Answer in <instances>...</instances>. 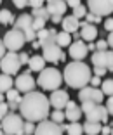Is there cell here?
I'll list each match as a JSON object with an SVG mask.
<instances>
[{
    "label": "cell",
    "mask_w": 113,
    "mask_h": 135,
    "mask_svg": "<svg viewBox=\"0 0 113 135\" xmlns=\"http://www.w3.org/2000/svg\"><path fill=\"white\" fill-rule=\"evenodd\" d=\"M61 26H63V31H66V33H75V31H78V28H80V19H77V17L73 16H65L63 17V23H61Z\"/></svg>",
    "instance_id": "cell-21"
},
{
    "label": "cell",
    "mask_w": 113,
    "mask_h": 135,
    "mask_svg": "<svg viewBox=\"0 0 113 135\" xmlns=\"http://www.w3.org/2000/svg\"><path fill=\"white\" fill-rule=\"evenodd\" d=\"M45 2H47V0H45Z\"/></svg>",
    "instance_id": "cell-61"
},
{
    "label": "cell",
    "mask_w": 113,
    "mask_h": 135,
    "mask_svg": "<svg viewBox=\"0 0 113 135\" xmlns=\"http://www.w3.org/2000/svg\"><path fill=\"white\" fill-rule=\"evenodd\" d=\"M49 102H51V106H52L54 109H65L66 104L70 102L68 92H66V90H61V88L54 90L52 94H51V97H49Z\"/></svg>",
    "instance_id": "cell-15"
},
{
    "label": "cell",
    "mask_w": 113,
    "mask_h": 135,
    "mask_svg": "<svg viewBox=\"0 0 113 135\" xmlns=\"http://www.w3.org/2000/svg\"><path fill=\"white\" fill-rule=\"evenodd\" d=\"M16 23V17L9 9H2L0 11V24L2 26H9V24H14Z\"/></svg>",
    "instance_id": "cell-24"
},
{
    "label": "cell",
    "mask_w": 113,
    "mask_h": 135,
    "mask_svg": "<svg viewBox=\"0 0 113 135\" xmlns=\"http://www.w3.org/2000/svg\"><path fill=\"white\" fill-rule=\"evenodd\" d=\"M110 133H111V127H108V125H106V127L101 128V135H110Z\"/></svg>",
    "instance_id": "cell-49"
},
{
    "label": "cell",
    "mask_w": 113,
    "mask_h": 135,
    "mask_svg": "<svg viewBox=\"0 0 113 135\" xmlns=\"http://www.w3.org/2000/svg\"><path fill=\"white\" fill-rule=\"evenodd\" d=\"M73 38L78 40V38H82V36H80V33H78V31H75V33H73Z\"/></svg>",
    "instance_id": "cell-54"
},
{
    "label": "cell",
    "mask_w": 113,
    "mask_h": 135,
    "mask_svg": "<svg viewBox=\"0 0 113 135\" xmlns=\"http://www.w3.org/2000/svg\"><path fill=\"white\" fill-rule=\"evenodd\" d=\"M110 135H113V125H111V133H110Z\"/></svg>",
    "instance_id": "cell-57"
},
{
    "label": "cell",
    "mask_w": 113,
    "mask_h": 135,
    "mask_svg": "<svg viewBox=\"0 0 113 135\" xmlns=\"http://www.w3.org/2000/svg\"><path fill=\"white\" fill-rule=\"evenodd\" d=\"M0 123H2V116H0Z\"/></svg>",
    "instance_id": "cell-58"
},
{
    "label": "cell",
    "mask_w": 113,
    "mask_h": 135,
    "mask_svg": "<svg viewBox=\"0 0 113 135\" xmlns=\"http://www.w3.org/2000/svg\"><path fill=\"white\" fill-rule=\"evenodd\" d=\"M9 104V111L11 113H16L17 109H19V102H14V100H7Z\"/></svg>",
    "instance_id": "cell-40"
},
{
    "label": "cell",
    "mask_w": 113,
    "mask_h": 135,
    "mask_svg": "<svg viewBox=\"0 0 113 135\" xmlns=\"http://www.w3.org/2000/svg\"><path fill=\"white\" fill-rule=\"evenodd\" d=\"M4 99H5V95H4V94H0V102H5Z\"/></svg>",
    "instance_id": "cell-55"
},
{
    "label": "cell",
    "mask_w": 113,
    "mask_h": 135,
    "mask_svg": "<svg viewBox=\"0 0 113 135\" xmlns=\"http://www.w3.org/2000/svg\"><path fill=\"white\" fill-rule=\"evenodd\" d=\"M33 135H63L59 123H54L52 119H44L37 125Z\"/></svg>",
    "instance_id": "cell-13"
},
{
    "label": "cell",
    "mask_w": 113,
    "mask_h": 135,
    "mask_svg": "<svg viewBox=\"0 0 113 135\" xmlns=\"http://www.w3.org/2000/svg\"><path fill=\"white\" fill-rule=\"evenodd\" d=\"M31 47L33 49H40L42 45H40V42H38V40H33V42H31Z\"/></svg>",
    "instance_id": "cell-52"
},
{
    "label": "cell",
    "mask_w": 113,
    "mask_h": 135,
    "mask_svg": "<svg viewBox=\"0 0 113 135\" xmlns=\"http://www.w3.org/2000/svg\"><path fill=\"white\" fill-rule=\"evenodd\" d=\"M87 45H85L84 40H75L73 44H70V52L68 56L71 57L73 61H84L87 57Z\"/></svg>",
    "instance_id": "cell-14"
},
{
    "label": "cell",
    "mask_w": 113,
    "mask_h": 135,
    "mask_svg": "<svg viewBox=\"0 0 113 135\" xmlns=\"http://www.w3.org/2000/svg\"><path fill=\"white\" fill-rule=\"evenodd\" d=\"M96 50H108V42L106 40H97Z\"/></svg>",
    "instance_id": "cell-37"
},
{
    "label": "cell",
    "mask_w": 113,
    "mask_h": 135,
    "mask_svg": "<svg viewBox=\"0 0 113 135\" xmlns=\"http://www.w3.org/2000/svg\"><path fill=\"white\" fill-rule=\"evenodd\" d=\"M44 2H45V0H30L28 5L31 9H38V7H44Z\"/></svg>",
    "instance_id": "cell-38"
},
{
    "label": "cell",
    "mask_w": 113,
    "mask_h": 135,
    "mask_svg": "<svg viewBox=\"0 0 113 135\" xmlns=\"http://www.w3.org/2000/svg\"><path fill=\"white\" fill-rule=\"evenodd\" d=\"M92 64L94 68H108L110 61V50H96L92 52Z\"/></svg>",
    "instance_id": "cell-20"
},
{
    "label": "cell",
    "mask_w": 113,
    "mask_h": 135,
    "mask_svg": "<svg viewBox=\"0 0 113 135\" xmlns=\"http://www.w3.org/2000/svg\"><path fill=\"white\" fill-rule=\"evenodd\" d=\"M0 4H2V0H0Z\"/></svg>",
    "instance_id": "cell-59"
},
{
    "label": "cell",
    "mask_w": 113,
    "mask_h": 135,
    "mask_svg": "<svg viewBox=\"0 0 113 135\" xmlns=\"http://www.w3.org/2000/svg\"><path fill=\"white\" fill-rule=\"evenodd\" d=\"M23 66L19 61V54H16V52H9L5 54L4 57H2V61H0V69H2V73H5V75H17V71H19V68Z\"/></svg>",
    "instance_id": "cell-8"
},
{
    "label": "cell",
    "mask_w": 113,
    "mask_h": 135,
    "mask_svg": "<svg viewBox=\"0 0 113 135\" xmlns=\"http://www.w3.org/2000/svg\"><path fill=\"white\" fill-rule=\"evenodd\" d=\"M31 16H33V19H44V21H49V19H51V14H49L47 7L31 9Z\"/></svg>",
    "instance_id": "cell-27"
},
{
    "label": "cell",
    "mask_w": 113,
    "mask_h": 135,
    "mask_svg": "<svg viewBox=\"0 0 113 135\" xmlns=\"http://www.w3.org/2000/svg\"><path fill=\"white\" fill-rule=\"evenodd\" d=\"M9 104H7V100L5 102H0V116H2V119H4V116H7L9 114Z\"/></svg>",
    "instance_id": "cell-36"
},
{
    "label": "cell",
    "mask_w": 113,
    "mask_h": 135,
    "mask_svg": "<svg viewBox=\"0 0 113 135\" xmlns=\"http://www.w3.org/2000/svg\"><path fill=\"white\" fill-rule=\"evenodd\" d=\"M99 85H101V76L94 75L92 78H91V87H99Z\"/></svg>",
    "instance_id": "cell-44"
},
{
    "label": "cell",
    "mask_w": 113,
    "mask_h": 135,
    "mask_svg": "<svg viewBox=\"0 0 113 135\" xmlns=\"http://www.w3.org/2000/svg\"><path fill=\"white\" fill-rule=\"evenodd\" d=\"M28 69H30V73L31 71H35V73L44 71L45 69V59L42 56H31L28 61Z\"/></svg>",
    "instance_id": "cell-22"
},
{
    "label": "cell",
    "mask_w": 113,
    "mask_h": 135,
    "mask_svg": "<svg viewBox=\"0 0 113 135\" xmlns=\"http://www.w3.org/2000/svg\"><path fill=\"white\" fill-rule=\"evenodd\" d=\"M45 23H47V21H44V19H33V28H35V31L38 33L40 30H44Z\"/></svg>",
    "instance_id": "cell-35"
},
{
    "label": "cell",
    "mask_w": 113,
    "mask_h": 135,
    "mask_svg": "<svg viewBox=\"0 0 113 135\" xmlns=\"http://www.w3.org/2000/svg\"><path fill=\"white\" fill-rule=\"evenodd\" d=\"M106 42H108V47L113 49V31H110V35H108V38H106Z\"/></svg>",
    "instance_id": "cell-50"
},
{
    "label": "cell",
    "mask_w": 113,
    "mask_h": 135,
    "mask_svg": "<svg viewBox=\"0 0 113 135\" xmlns=\"http://www.w3.org/2000/svg\"><path fill=\"white\" fill-rule=\"evenodd\" d=\"M101 123H92V121H85L84 123V132L87 135H97L101 133Z\"/></svg>",
    "instance_id": "cell-25"
},
{
    "label": "cell",
    "mask_w": 113,
    "mask_h": 135,
    "mask_svg": "<svg viewBox=\"0 0 113 135\" xmlns=\"http://www.w3.org/2000/svg\"><path fill=\"white\" fill-rule=\"evenodd\" d=\"M42 57H44L47 62H65L66 61V54H63L61 47L57 44H49L42 47Z\"/></svg>",
    "instance_id": "cell-11"
},
{
    "label": "cell",
    "mask_w": 113,
    "mask_h": 135,
    "mask_svg": "<svg viewBox=\"0 0 113 135\" xmlns=\"http://www.w3.org/2000/svg\"><path fill=\"white\" fill-rule=\"evenodd\" d=\"M106 109H108V114L113 116V95L108 97V100H106Z\"/></svg>",
    "instance_id": "cell-41"
},
{
    "label": "cell",
    "mask_w": 113,
    "mask_h": 135,
    "mask_svg": "<svg viewBox=\"0 0 113 135\" xmlns=\"http://www.w3.org/2000/svg\"><path fill=\"white\" fill-rule=\"evenodd\" d=\"M24 118L17 113H9L7 116H4L0 128L4 130V133L7 135H23L24 133Z\"/></svg>",
    "instance_id": "cell-5"
},
{
    "label": "cell",
    "mask_w": 113,
    "mask_h": 135,
    "mask_svg": "<svg viewBox=\"0 0 113 135\" xmlns=\"http://www.w3.org/2000/svg\"><path fill=\"white\" fill-rule=\"evenodd\" d=\"M4 135H7V133H4Z\"/></svg>",
    "instance_id": "cell-60"
},
{
    "label": "cell",
    "mask_w": 113,
    "mask_h": 135,
    "mask_svg": "<svg viewBox=\"0 0 113 135\" xmlns=\"http://www.w3.org/2000/svg\"><path fill=\"white\" fill-rule=\"evenodd\" d=\"M26 44V36H24L23 31L19 30H9L7 33L4 35V45L9 52H17L23 49V45Z\"/></svg>",
    "instance_id": "cell-6"
},
{
    "label": "cell",
    "mask_w": 113,
    "mask_h": 135,
    "mask_svg": "<svg viewBox=\"0 0 113 135\" xmlns=\"http://www.w3.org/2000/svg\"><path fill=\"white\" fill-rule=\"evenodd\" d=\"M80 36L82 40H87V44L89 42H94L97 38V28L96 24H91L87 21H82L80 23Z\"/></svg>",
    "instance_id": "cell-16"
},
{
    "label": "cell",
    "mask_w": 113,
    "mask_h": 135,
    "mask_svg": "<svg viewBox=\"0 0 113 135\" xmlns=\"http://www.w3.org/2000/svg\"><path fill=\"white\" fill-rule=\"evenodd\" d=\"M87 7L96 16H110L113 12V0H87Z\"/></svg>",
    "instance_id": "cell-9"
},
{
    "label": "cell",
    "mask_w": 113,
    "mask_h": 135,
    "mask_svg": "<svg viewBox=\"0 0 113 135\" xmlns=\"http://www.w3.org/2000/svg\"><path fill=\"white\" fill-rule=\"evenodd\" d=\"M91 68L84 62V61H71L65 66V71H63V80L70 88H80L87 87L91 83Z\"/></svg>",
    "instance_id": "cell-2"
},
{
    "label": "cell",
    "mask_w": 113,
    "mask_h": 135,
    "mask_svg": "<svg viewBox=\"0 0 113 135\" xmlns=\"http://www.w3.org/2000/svg\"><path fill=\"white\" fill-rule=\"evenodd\" d=\"M19 61H21V64H28V61H30V56H28V52H21L19 54Z\"/></svg>",
    "instance_id": "cell-43"
},
{
    "label": "cell",
    "mask_w": 113,
    "mask_h": 135,
    "mask_svg": "<svg viewBox=\"0 0 113 135\" xmlns=\"http://www.w3.org/2000/svg\"><path fill=\"white\" fill-rule=\"evenodd\" d=\"M65 114H66V119H68L70 123H73V121H78V119L82 118L84 111H82L80 106H77L73 100H70V102L66 104V107H65Z\"/></svg>",
    "instance_id": "cell-18"
},
{
    "label": "cell",
    "mask_w": 113,
    "mask_h": 135,
    "mask_svg": "<svg viewBox=\"0 0 113 135\" xmlns=\"http://www.w3.org/2000/svg\"><path fill=\"white\" fill-rule=\"evenodd\" d=\"M0 135H4V130H2V128H0Z\"/></svg>",
    "instance_id": "cell-56"
},
{
    "label": "cell",
    "mask_w": 113,
    "mask_h": 135,
    "mask_svg": "<svg viewBox=\"0 0 113 135\" xmlns=\"http://www.w3.org/2000/svg\"><path fill=\"white\" fill-rule=\"evenodd\" d=\"M11 88H14V80L11 75L0 73V94H7Z\"/></svg>",
    "instance_id": "cell-23"
},
{
    "label": "cell",
    "mask_w": 113,
    "mask_h": 135,
    "mask_svg": "<svg viewBox=\"0 0 113 135\" xmlns=\"http://www.w3.org/2000/svg\"><path fill=\"white\" fill-rule=\"evenodd\" d=\"M78 99H80L82 102H96V104H103L105 94H103V90H99L97 87H91V85H87V87L80 88V92H78Z\"/></svg>",
    "instance_id": "cell-10"
},
{
    "label": "cell",
    "mask_w": 113,
    "mask_h": 135,
    "mask_svg": "<svg viewBox=\"0 0 113 135\" xmlns=\"http://www.w3.org/2000/svg\"><path fill=\"white\" fill-rule=\"evenodd\" d=\"M63 17L65 16H51V21H52L54 24H61L63 23Z\"/></svg>",
    "instance_id": "cell-48"
},
{
    "label": "cell",
    "mask_w": 113,
    "mask_h": 135,
    "mask_svg": "<svg viewBox=\"0 0 113 135\" xmlns=\"http://www.w3.org/2000/svg\"><path fill=\"white\" fill-rule=\"evenodd\" d=\"M106 73H108L106 68H94V75H96V76H105Z\"/></svg>",
    "instance_id": "cell-45"
},
{
    "label": "cell",
    "mask_w": 113,
    "mask_h": 135,
    "mask_svg": "<svg viewBox=\"0 0 113 135\" xmlns=\"http://www.w3.org/2000/svg\"><path fill=\"white\" fill-rule=\"evenodd\" d=\"M87 50L89 52H96V44H94V42H89V44H87Z\"/></svg>",
    "instance_id": "cell-51"
},
{
    "label": "cell",
    "mask_w": 113,
    "mask_h": 135,
    "mask_svg": "<svg viewBox=\"0 0 113 135\" xmlns=\"http://www.w3.org/2000/svg\"><path fill=\"white\" fill-rule=\"evenodd\" d=\"M47 11L51 16H65L66 9H68V4L65 0H47Z\"/></svg>",
    "instance_id": "cell-17"
},
{
    "label": "cell",
    "mask_w": 113,
    "mask_h": 135,
    "mask_svg": "<svg viewBox=\"0 0 113 135\" xmlns=\"http://www.w3.org/2000/svg\"><path fill=\"white\" fill-rule=\"evenodd\" d=\"M68 135H82L84 133V125H80L78 121H73V123H68Z\"/></svg>",
    "instance_id": "cell-28"
},
{
    "label": "cell",
    "mask_w": 113,
    "mask_h": 135,
    "mask_svg": "<svg viewBox=\"0 0 113 135\" xmlns=\"http://www.w3.org/2000/svg\"><path fill=\"white\" fill-rule=\"evenodd\" d=\"M28 2H30V0H12V4L16 5L17 9H24L26 5H28Z\"/></svg>",
    "instance_id": "cell-39"
},
{
    "label": "cell",
    "mask_w": 113,
    "mask_h": 135,
    "mask_svg": "<svg viewBox=\"0 0 113 135\" xmlns=\"http://www.w3.org/2000/svg\"><path fill=\"white\" fill-rule=\"evenodd\" d=\"M35 85H37V80H33L31 73H21V75H17L16 80H14V87L19 92H23V94L33 92L35 90Z\"/></svg>",
    "instance_id": "cell-12"
},
{
    "label": "cell",
    "mask_w": 113,
    "mask_h": 135,
    "mask_svg": "<svg viewBox=\"0 0 113 135\" xmlns=\"http://www.w3.org/2000/svg\"><path fill=\"white\" fill-rule=\"evenodd\" d=\"M66 4H68V7L75 9V7H78V5H80V0H66Z\"/></svg>",
    "instance_id": "cell-47"
},
{
    "label": "cell",
    "mask_w": 113,
    "mask_h": 135,
    "mask_svg": "<svg viewBox=\"0 0 113 135\" xmlns=\"http://www.w3.org/2000/svg\"><path fill=\"white\" fill-rule=\"evenodd\" d=\"M101 90H103V94L105 95H110L111 97L113 95V80L110 78V80H105L101 83Z\"/></svg>",
    "instance_id": "cell-31"
},
{
    "label": "cell",
    "mask_w": 113,
    "mask_h": 135,
    "mask_svg": "<svg viewBox=\"0 0 113 135\" xmlns=\"http://www.w3.org/2000/svg\"><path fill=\"white\" fill-rule=\"evenodd\" d=\"M65 2H66V0H65Z\"/></svg>",
    "instance_id": "cell-62"
},
{
    "label": "cell",
    "mask_w": 113,
    "mask_h": 135,
    "mask_svg": "<svg viewBox=\"0 0 113 135\" xmlns=\"http://www.w3.org/2000/svg\"><path fill=\"white\" fill-rule=\"evenodd\" d=\"M23 135H24V133H23Z\"/></svg>",
    "instance_id": "cell-63"
},
{
    "label": "cell",
    "mask_w": 113,
    "mask_h": 135,
    "mask_svg": "<svg viewBox=\"0 0 113 135\" xmlns=\"http://www.w3.org/2000/svg\"><path fill=\"white\" fill-rule=\"evenodd\" d=\"M21 92L17 90V88H11V90L5 94V99L7 100H14V102H21V99H23V95H19Z\"/></svg>",
    "instance_id": "cell-30"
},
{
    "label": "cell",
    "mask_w": 113,
    "mask_h": 135,
    "mask_svg": "<svg viewBox=\"0 0 113 135\" xmlns=\"http://www.w3.org/2000/svg\"><path fill=\"white\" fill-rule=\"evenodd\" d=\"M85 21L91 23V24H99L101 23V16H96L92 12H87V14H85Z\"/></svg>",
    "instance_id": "cell-33"
},
{
    "label": "cell",
    "mask_w": 113,
    "mask_h": 135,
    "mask_svg": "<svg viewBox=\"0 0 113 135\" xmlns=\"http://www.w3.org/2000/svg\"><path fill=\"white\" fill-rule=\"evenodd\" d=\"M82 111L87 116V121L92 123H108V109L103 104L96 102H82Z\"/></svg>",
    "instance_id": "cell-4"
},
{
    "label": "cell",
    "mask_w": 113,
    "mask_h": 135,
    "mask_svg": "<svg viewBox=\"0 0 113 135\" xmlns=\"http://www.w3.org/2000/svg\"><path fill=\"white\" fill-rule=\"evenodd\" d=\"M14 30L23 31L24 36H26V42H30V44H31L33 40H37V31L33 28V16L31 14H21L16 19V23H14Z\"/></svg>",
    "instance_id": "cell-7"
},
{
    "label": "cell",
    "mask_w": 113,
    "mask_h": 135,
    "mask_svg": "<svg viewBox=\"0 0 113 135\" xmlns=\"http://www.w3.org/2000/svg\"><path fill=\"white\" fill-rule=\"evenodd\" d=\"M51 119H52L54 123H63L66 119V114L63 109H54L52 113H51Z\"/></svg>",
    "instance_id": "cell-29"
},
{
    "label": "cell",
    "mask_w": 113,
    "mask_h": 135,
    "mask_svg": "<svg viewBox=\"0 0 113 135\" xmlns=\"http://www.w3.org/2000/svg\"><path fill=\"white\" fill-rule=\"evenodd\" d=\"M7 54V49H5V45H4V38H0V61H2V57Z\"/></svg>",
    "instance_id": "cell-46"
},
{
    "label": "cell",
    "mask_w": 113,
    "mask_h": 135,
    "mask_svg": "<svg viewBox=\"0 0 113 135\" xmlns=\"http://www.w3.org/2000/svg\"><path fill=\"white\" fill-rule=\"evenodd\" d=\"M59 127H61V130H63V132L68 130V123H59Z\"/></svg>",
    "instance_id": "cell-53"
},
{
    "label": "cell",
    "mask_w": 113,
    "mask_h": 135,
    "mask_svg": "<svg viewBox=\"0 0 113 135\" xmlns=\"http://www.w3.org/2000/svg\"><path fill=\"white\" fill-rule=\"evenodd\" d=\"M56 44L59 45V47H70V44H71V35L66 31H59L56 35Z\"/></svg>",
    "instance_id": "cell-26"
},
{
    "label": "cell",
    "mask_w": 113,
    "mask_h": 135,
    "mask_svg": "<svg viewBox=\"0 0 113 135\" xmlns=\"http://www.w3.org/2000/svg\"><path fill=\"white\" fill-rule=\"evenodd\" d=\"M51 102L49 99L42 94V92H28L24 94L23 99L19 102V114L23 116L26 121H33V123H40L47 116L51 114Z\"/></svg>",
    "instance_id": "cell-1"
},
{
    "label": "cell",
    "mask_w": 113,
    "mask_h": 135,
    "mask_svg": "<svg viewBox=\"0 0 113 135\" xmlns=\"http://www.w3.org/2000/svg\"><path fill=\"white\" fill-rule=\"evenodd\" d=\"M56 35L57 31L54 28H49V30H40V31L37 33V40L40 42V45H49V44H56Z\"/></svg>",
    "instance_id": "cell-19"
},
{
    "label": "cell",
    "mask_w": 113,
    "mask_h": 135,
    "mask_svg": "<svg viewBox=\"0 0 113 135\" xmlns=\"http://www.w3.org/2000/svg\"><path fill=\"white\" fill-rule=\"evenodd\" d=\"M63 81H65L63 75L59 73L57 68H45L44 71H40V75L37 78V85L42 87L44 90H49V92L57 90Z\"/></svg>",
    "instance_id": "cell-3"
},
{
    "label": "cell",
    "mask_w": 113,
    "mask_h": 135,
    "mask_svg": "<svg viewBox=\"0 0 113 135\" xmlns=\"http://www.w3.org/2000/svg\"><path fill=\"white\" fill-rule=\"evenodd\" d=\"M85 14H87V7L85 5H78V7L73 9V16L77 17V19H82V17H85Z\"/></svg>",
    "instance_id": "cell-32"
},
{
    "label": "cell",
    "mask_w": 113,
    "mask_h": 135,
    "mask_svg": "<svg viewBox=\"0 0 113 135\" xmlns=\"http://www.w3.org/2000/svg\"><path fill=\"white\" fill-rule=\"evenodd\" d=\"M35 123H33V121H26V123H24V135H33L35 133Z\"/></svg>",
    "instance_id": "cell-34"
},
{
    "label": "cell",
    "mask_w": 113,
    "mask_h": 135,
    "mask_svg": "<svg viewBox=\"0 0 113 135\" xmlns=\"http://www.w3.org/2000/svg\"><path fill=\"white\" fill-rule=\"evenodd\" d=\"M105 30H106V31H113V17H106V21H105Z\"/></svg>",
    "instance_id": "cell-42"
}]
</instances>
